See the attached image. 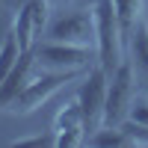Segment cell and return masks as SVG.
<instances>
[{"label":"cell","mask_w":148,"mask_h":148,"mask_svg":"<svg viewBox=\"0 0 148 148\" xmlns=\"http://www.w3.org/2000/svg\"><path fill=\"white\" fill-rule=\"evenodd\" d=\"M95 27H98V39H95L98 65H104L107 74H113L121 62V42H125L113 0H98L95 3Z\"/></svg>","instance_id":"6da1fadb"},{"label":"cell","mask_w":148,"mask_h":148,"mask_svg":"<svg viewBox=\"0 0 148 148\" xmlns=\"http://www.w3.org/2000/svg\"><path fill=\"white\" fill-rule=\"evenodd\" d=\"M107 89H110V74L104 65L89 68L83 74V83L77 89V104L83 110V127L86 136H92L98 127H104V107H107Z\"/></svg>","instance_id":"3957f363"},{"label":"cell","mask_w":148,"mask_h":148,"mask_svg":"<svg viewBox=\"0 0 148 148\" xmlns=\"http://www.w3.org/2000/svg\"><path fill=\"white\" fill-rule=\"evenodd\" d=\"M45 39L51 42H68V45H95L98 27H95V9H77L68 15H59L56 21L47 24Z\"/></svg>","instance_id":"8992f818"},{"label":"cell","mask_w":148,"mask_h":148,"mask_svg":"<svg viewBox=\"0 0 148 148\" xmlns=\"http://www.w3.org/2000/svg\"><path fill=\"white\" fill-rule=\"evenodd\" d=\"M86 142L95 145V148H127V145H136L133 142V133L125 125H104V127H98L92 136H86Z\"/></svg>","instance_id":"30bf717a"},{"label":"cell","mask_w":148,"mask_h":148,"mask_svg":"<svg viewBox=\"0 0 148 148\" xmlns=\"http://www.w3.org/2000/svg\"><path fill=\"white\" fill-rule=\"evenodd\" d=\"M9 145H12V148H24V145H36V148H42V145H56V133H45V136H21V139H12Z\"/></svg>","instance_id":"5bb4252c"},{"label":"cell","mask_w":148,"mask_h":148,"mask_svg":"<svg viewBox=\"0 0 148 148\" xmlns=\"http://www.w3.org/2000/svg\"><path fill=\"white\" fill-rule=\"evenodd\" d=\"M51 3H53V0H27V3L15 12V24H12V30H15L18 45H21L24 53L33 51V47H36V39L47 30Z\"/></svg>","instance_id":"52a82bcc"},{"label":"cell","mask_w":148,"mask_h":148,"mask_svg":"<svg viewBox=\"0 0 148 148\" xmlns=\"http://www.w3.org/2000/svg\"><path fill=\"white\" fill-rule=\"evenodd\" d=\"M86 71H89V68H86ZM86 71H42L39 77H33L30 86L15 98V101H12V107L6 110V113H15V116H27V113H33V110H39L53 92H59V89H62V86H68L71 80L83 77Z\"/></svg>","instance_id":"5b68a950"},{"label":"cell","mask_w":148,"mask_h":148,"mask_svg":"<svg viewBox=\"0 0 148 148\" xmlns=\"http://www.w3.org/2000/svg\"><path fill=\"white\" fill-rule=\"evenodd\" d=\"M36 68L42 71H86L95 59L92 45H68V42H51L33 47Z\"/></svg>","instance_id":"7a4b0ae2"},{"label":"cell","mask_w":148,"mask_h":148,"mask_svg":"<svg viewBox=\"0 0 148 148\" xmlns=\"http://www.w3.org/2000/svg\"><path fill=\"white\" fill-rule=\"evenodd\" d=\"M136 77H133V62L121 59L119 68L110 74L107 89V107H104V125H125L130 119V107L136 101Z\"/></svg>","instance_id":"277c9868"},{"label":"cell","mask_w":148,"mask_h":148,"mask_svg":"<svg viewBox=\"0 0 148 148\" xmlns=\"http://www.w3.org/2000/svg\"><path fill=\"white\" fill-rule=\"evenodd\" d=\"M130 51H133V62H136L139 74L148 80V27L142 21L136 24V30L130 36Z\"/></svg>","instance_id":"4fadbf2b"},{"label":"cell","mask_w":148,"mask_h":148,"mask_svg":"<svg viewBox=\"0 0 148 148\" xmlns=\"http://www.w3.org/2000/svg\"><path fill=\"white\" fill-rule=\"evenodd\" d=\"M116 3V15H119V24H121V36L130 39L136 24L142 21V0H113Z\"/></svg>","instance_id":"8fae6325"},{"label":"cell","mask_w":148,"mask_h":148,"mask_svg":"<svg viewBox=\"0 0 148 148\" xmlns=\"http://www.w3.org/2000/svg\"><path fill=\"white\" fill-rule=\"evenodd\" d=\"M53 133H56V148H74V145L86 142L83 110H80V104H77V98H74V101H68V104L56 113Z\"/></svg>","instance_id":"ba28073f"},{"label":"cell","mask_w":148,"mask_h":148,"mask_svg":"<svg viewBox=\"0 0 148 148\" xmlns=\"http://www.w3.org/2000/svg\"><path fill=\"white\" fill-rule=\"evenodd\" d=\"M33 68H36V56H33V51L21 53L18 62H15V68L9 71V77L3 80V86H0V110H9L12 101H15V98L30 86V80H33Z\"/></svg>","instance_id":"9c48e42d"},{"label":"cell","mask_w":148,"mask_h":148,"mask_svg":"<svg viewBox=\"0 0 148 148\" xmlns=\"http://www.w3.org/2000/svg\"><path fill=\"white\" fill-rule=\"evenodd\" d=\"M130 121L148 127V101H133V107H130Z\"/></svg>","instance_id":"9a60e30c"},{"label":"cell","mask_w":148,"mask_h":148,"mask_svg":"<svg viewBox=\"0 0 148 148\" xmlns=\"http://www.w3.org/2000/svg\"><path fill=\"white\" fill-rule=\"evenodd\" d=\"M21 53L24 51L18 45V36H15V30H9L3 36V42H0V86H3V80L9 77V71L15 68V62H18Z\"/></svg>","instance_id":"7c38bea8"}]
</instances>
